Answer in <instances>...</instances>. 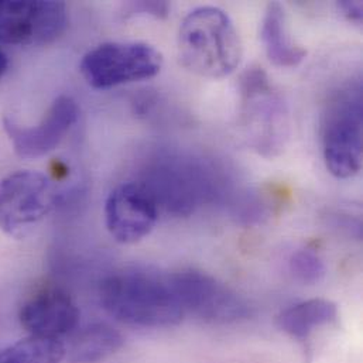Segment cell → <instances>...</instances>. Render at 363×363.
I'll list each match as a JSON object with an SVG mask.
<instances>
[{"label":"cell","mask_w":363,"mask_h":363,"mask_svg":"<svg viewBox=\"0 0 363 363\" xmlns=\"http://www.w3.org/2000/svg\"><path fill=\"white\" fill-rule=\"evenodd\" d=\"M102 307L118 321L142 328H169L184 310L169 276L130 269L108 276L99 289Z\"/></svg>","instance_id":"6da1fadb"},{"label":"cell","mask_w":363,"mask_h":363,"mask_svg":"<svg viewBox=\"0 0 363 363\" xmlns=\"http://www.w3.org/2000/svg\"><path fill=\"white\" fill-rule=\"evenodd\" d=\"M179 52L184 67L195 75L220 79L239 67L243 48L228 13L219 7L202 6L182 20Z\"/></svg>","instance_id":"7a4b0ae2"},{"label":"cell","mask_w":363,"mask_h":363,"mask_svg":"<svg viewBox=\"0 0 363 363\" xmlns=\"http://www.w3.org/2000/svg\"><path fill=\"white\" fill-rule=\"evenodd\" d=\"M242 128L249 145L264 157L280 155L290 136V115L281 94L262 68L240 78Z\"/></svg>","instance_id":"3957f363"},{"label":"cell","mask_w":363,"mask_h":363,"mask_svg":"<svg viewBox=\"0 0 363 363\" xmlns=\"http://www.w3.org/2000/svg\"><path fill=\"white\" fill-rule=\"evenodd\" d=\"M323 152L327 169L341 180L352 179L362 167V89H340L323 116Z\"/></svg>","instance_id":"277c9868"},{"label":"cell","mask_w":363,"mask_h":363,"mask_svg":"<svg viewBox=\"0 0 363 363\" xmlns=\"http://www.w3.org/2000/svg\"><path fill=\"white\" fill-rule=\"evenodd\" d=\"M162 67L163 55L150 44L106 43L84 55L79 71L92 88L109 89L153 78Z\"/></svg>","instance_id":"5b68a950"},{"label":"cell","mask_w":363,"mask_h":363,"mask_svg":"<svg viewBox=\"0 0 363 363\" xmlns=\"http://www.w3.org/2000/svg\"><path fill=\"white\" fill-rule=\"evenodd\" d=\"M60 201L55 184L38 172H17L0 182V229L23 238Z\"/></svg>","instance_id":"8992f818"},{"label":"cell","mask_w":363,"mask_h":363,"mask_svg":"<svg viewBox=\"0 0 363 363\" xmlns=\"http://www.w3.org/2000/svg\"><path fill=\"white\" fill-rule=\"evenodd\" d=\"M184 313L209 324H236L252 317V307L233 289L196 270L169 276Z\"/></svg>","instance_id":"52a82bcc"},{"label":"cell","mask_w":363,"mask_h":363,"mask_svg":"<svg viewBox=\"0 0 363 363\" xmlns=\"http://www.w3.org/2000/svg\"><path fill=\"white\" fill-rule=\"evenodd\" d=\"M140 182L153 194L159 208L176 216L192 213L215 195L213 185L205 179L202 169L172 156L152 159L143 169Z\"/></svg>","instance_id":"ba28073f"},{"label":"cell","mask_w":363,"mask_h":363,"mask_svg":"<svg viewBox=\"0 0 363 363\" xmlns=\"http://www.w3.org/2000/svg\"><path fill=\"white\" fill-rule=\"evenodd\" d=\"M62 1H0V43L40 45L57 40L67 28Z\"/></svg>","instance_id":"9c48e42d"},{"label":"cell","mask_w":363,"mask_h":363,"mask_svg":"<svg viewBox=\"0 0 363 363\" xmlns=\"http://www.w3.org/2000/svg\"><path fill=\"white\" fill-rule=\"evenodd\" d=\"M159 205L140 182L119 184L105 202V222L111 236L123 245L145 239L156 226Z\"/></svg>","instance_id":"30bf717a"},{"label":"cell","mask_w":363,"mask_h":363,"mask_svg":"<svg viewBox=\"0 0 363 363\" xmlns=\"http://www.w3.org/2000/svg\"><path fill=\"white\" fill-rule=\"evenodd\" d=\"M79 109L69 96H58L41 122L27 128L4 118V130L13 143L16 155L21 159H38L55 150L71 128L77 123Z\"/></svg>","instance_id":"8fae6325"},{"label":"cell","mask_w":363,"mask_h":363,"mask_svg":"<svg viewBox=\"0 0 363 363\" xmlns=\"http://www.w3.org/2000/svg\"><path fill=\"white\" fill-rule=\"evenodd\" d=\"M79 310L60 289H45L27 300L20 310V323L31 337L62 341L78 330Z\"/></svg>","instance_id":"7c38bea8"},{"label":"cell","mask_w":363,"mask_h":363,"mask_svg":"<svg viewBox=\"0 0 363 363\" xmlns=\"http://www.w3.org/2000/svg\"><path fill=\"white\" fill-rule=\"evenodd\" d=\"M260 37L267 58L277 67L294 68L307 57V50L293 41L286 10L277 1L270 3L264 11Z\"/></svg>","instance_id":"4fadbf2b"},{"label":"cell","mask_w":363,"mask_h":363,"mask_svg":"<svg viewBox=\"0 0 363 363\" xmlns=\"http://www.w3.org/2000/svg\"><path fill=\"white\" fill-rule=\"evenodd\" d=\"M123 345L122 335L108 324H91L72 334L65 345V358L69 363H98L105 361Z\"/></svg>","instance_id":"5bb4252c"},{"label":"cell","mask_w":363,"mask_h":363,"mask_svg":"<svg viewBox=\"0 0 363 363\" xmlns=\"http://www.w3.org/2000/svg\"><path fill=\"white\" fill-rule=\"evenodd\" d=\"M338 318V307L330 300L313 298L298 303L279 315V327L293 340L307 342L317 328Z\"/></svg>","instance_id":"9a60e30c"},{"label":"cell","mask_w":363,"mask_h":363,"mask_svg":"<svg viewBox=\"0 0 363 363\" xmlns=\"http://www.w3.org/2000/svg\"><path fill=\"white\" fill-rule=\"evenodd\" d=\"M65 359L64 341L31 337L0 351V363H61Z\"/></svg>","instance_id":"2e32d148"},{"label":"cell","mask_w":363,"mask_h":363,"mask_svg":"<svg viewBox=\"0 0 363 363\" xmlns=\"http://www.w3.org/2000/svg\"><path fill=\"white\" fill-rule=\"evenodd\" d=\"M291 274L304 284H315L325 276V263L318 252L306 247L294 252L289 260Z\"/></svg>","instance_id":"e0dca14e"},{"label":"cell","mask_w":363,"mask_h":363,"mask_svg":"<svg viewBox=\"0 0 363 363\" xmlns=\"http://www.w3.org/2000/svg\"><path fill=\"white\" fill-rule=\"evenodd\" d=\"M128 14H147L157 18L167 17L170 4L167 1H132L125 6Z\"/></svg>","instance_id":"ac0fdd59"},{"label":"cell","mask_w":363,"mask_h":363,"mask_svg":"<svg viewBox=\"0 0 363 363\" xmlns=\"http://www.w3.org/2000/svg\"><path fill=\"white\" fill-rule=\"evenodd\" d=\"M338 7L344 11V14L355 21V23H361L363 18V4L362 1H358V0H342L338 3Z\"/></svg>","instance_id":"d6986e66"},{"label":"cell","mask_w":363,"mask_h":363,"mask_svg":"<svg viewBox=\"0 0 363 363\" xmlns=\"http://www.w3.org/2000/svg\"><path fill=\"white\" fill-rule=\"evenodd\" d=\"M7 65H9L7 55L4 54V51H3V50H0V78H1V77H3V74L6 72Z\"/></svg>","instance_id":"ffe728a7"}]
</instances>
